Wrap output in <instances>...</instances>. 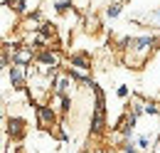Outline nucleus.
<instances>
[{
    "label": "nucleus",
    "instance_id": "1",
    "mask_svg": "<svg viewBox=\"0 0 160 153\" xmlns=\"http://www.w3.org/2000/svg\"><path fill=\"white\" fill-rule=\"evenodd\" d=\"M118 50L123 52V64L128 69H143L153 52L160 50V35H138V37H121Z\"/></svg>",
    "mask_w": 160,
    "mask_h": 153
},
{
    "label": "nucleus",
    "instance_id": "2",
    "mask_svg": "<svg viewBox=\"0 0 160 153\" xmlns=\"http://www.w3.org/2000/svg\"><path fill=\"white\" fill-rule=\"evenodd\" d=\"M32 106H35V116H37V126H40V129H47V131L52 129V131H54V129L59 126V111H57L52 104L35 101Z\"/></svg>",
    "mask_w": 160,
    "mask_h": 153
},
{
    "label": "nucleus",
    "instance_id": "3",
    "mask_svg": "<svg viewBox=\"0 0 160 153\" xmlns=\"http://www.w3.org/2000/svg\"><path fill=\"white\" fill-rule=\"evenodd\" d=\"M5 42H8V40H5ZM8 45H10V42H8ZM10 50H12V64H18V67H25V69H30V67L35 64V57H37V52H35L32 47L12 42V45H10Z\"/></svg>",
    "mask_w": 160,
    "mask_h": 153
},
{
    "label": "nucleus",
    "instance_id": "4",
    "mask_svg": "<svg viewBox=\"0 0 160 153\" xmlns=\"http://www.w3.org/2000/svg\"><path fill=\"white\" fill-rule=\"evenodd\" d=\"M27 134V121L22 119V116H5V136L10 138V141H22Z\"/></svg>",
    "mask_w": 160,
    "mask_h": 153
},
{
    "label": "nucleus",
    "instance_id": "5",
    "mask_svg": "<svg viewBox=\"0 0 160 153\" xmlns=\"http://www.w3.org/2000/svg\"><path fill=\"white\" fill-rule=\"evenodd\" d=\"M8 79H10L12 92H30V87H27V84H30V69L12 64V67L8 69Z\"/></svg>",
    "mask_w": 160,
    "mask_h": 153
},
{
    "label": "nucleus",
    "instance_id": "6",
    "mask_svg": "<svg viewBox=\"0 0 160 153\" xmlns=\"http://www.w3.org/2000/svg\"><path fill=\"white\" fill-rule=\"evenodd\" d=\"M67 62H69V67H77L81 72H91V52H89V50L72 52V55L67 57Z\"/></svg>",
    "mask_w": 160,
    "mask_h": 153
},
{
    "label": "nucleus",
    "instance_id": "7",
    "mask_svg": "<svg viewBox=\"0 0 160 153\" xmlns=\"http://www.w3.org/2000/svg\"><path fill=\"white\" fill-rule=\"evenodd\" d=\"M136 124H138V119H136V116H131L128 111H126V114H123V119L116 124V134H118L121 138H131V136H133V131H136Z\"/></svg>",
    "mask_w": 160,
    "mask_h": 153
},
{
    "label": "nucleus",
    "instance_id": "8",
    "mask_svg": "<svg viewBox=\"0 0 160 153\" xmlns=\"http://www.w3.org/2000/svg\"><path fill=\"white\" fill-rule=\"evenodd\" d=\"M103 131H106V111H94L91 114V129H89V134L101 136Z\"/></svg>",
    "mask_w": 160,
    "mask_h": 153
},
{
    "label": "nucleus",
    "instance_id": "9",
    "mask_svg": "<svg viewBox=\"0 0 160 153\" xmlns=\"http://www.w3.org/2000/svg\"><path fill=\"white\" fill-rule=\"evenodd\" d=\"M126 106H128V114L136 116V119H140V116L145 114V99L143 96H131Z\"/></svg>",
    "mask_w": 160,
    "mask_h": 153
},
{
    "label": "nucleus",
    "instance_id": "10",
    "mask_svg": "<svg viewBox=\"0 0 160 153\" xmlns=\"http://www.w3.org/2000/svg\"><path fill=\"white\" fill-rule=\"evenodd\" d=\"M64 72L72 76V82H79V84H89V87H91V82H94V79H91V72H81L77 67H69V64H67Z\"/></svg>",
    "mask_w": 160,
    "mask_h": 153
},
{
    "label": "nucleus",
    "instance_id": "11",
    "mask_svg": "<svg viewBox=\"0 0 160 153\" xmlns=\"http://www.w3.org/2000/svg\"><path fill=\"white\" fill-rule=\"evenodd\" d=\"M91 92H94V111H106V94L96 82H91Z\"/></svg>",
    "mask_w": 160,
    "mask_h": 153
},
{
    "label": "nucleus",
    "instance_id": "12",
    "mask_svg": "<svg viewBox=\"0 0 160 153\" xmlns=\"http://www.w3.org/2000/svg\"><path fill=\"white\" fill-rule=\"evenodd\" d=\"M37 32H40L49 45H52V42L57 40V25H54V22H49V20H44V22L40 25V30H37Z\"/></svg>",
    "mask_w": 160,
    "mask_h": 153
},
{
    "label": "nucleus",
    "instance_id": "13",
    "mask_svg": "<svg viewBox=\"0 0 160 153\" xmlns=\"http://www.w3.org/2000/svg\"><path fill=\"white\" fill-rule=\"evenodd\" d=\"M123 5H126V0H113V3H108L106 10H103V15L108 20H116L121 13H123Z\"/></svg>",
    "mask_w": 160,
    "mask_h": 153
},
{
    "label": "nucleus",
    "instance_id": "14",
    "mask_svg": "<svg viewBox=\"0 0 160 153\" xmlns=\"http://www.w3.org/2000/svg\"><path fill=\"white\" fill-rule=\"evenodd\" d=\"M116 148H118L121 153H143V151L138 148V143H136L133 138H126V141H121Z\"/></svg>",
    "mask_w": 160,
    "mask_h": 153
},
{
    "label": "nucleus",
    "instance_id": "15",
    "mask_svg": "<svg viewBox=\"0 0 160 153\" xmlns=\"http://www.w3.org/2000/svg\"><path fill=\"white\" fill-rule=\"evenodd\" d=\"M49 99H57V101H59V106H57L59 116L69 114V109H72V99H69V94H67V96H49Z\"/></svg>",
    "mask_w": 160,
    "mask_h": 153
},
{
    "label": "nucleus",
    "instance_id": "16",
    "mask_svg": "<svg viewBox=\"0 0 160 153\" xmlns=\"http://www.w3.org/2000/svg\"><path fill=\"white\" fill-rule=\"evenodd\" d=\"M54 13H57V15L74 13V3H72V0H57V3H54Z\"/></svg>",
    "mask_w": 160,
    "mask_h": 153
},
{
    "label": "nucleus",
    "instance_id": "17",
    "mask_svg": "<svg viewBox=\"0 0 160 153\" xmlns=\"http://www.w3.org/2000/svg\"><path fill=\"white\" fill-rule=\"evenodd\" d=\"M136 143H138L140 151H150V148H153V136L150 134H140L138 138H136Z\"/></svg>",
    "mask_w": 160,
    "mask_h": 153
},
{
    "label": "nucleus",
    "instance_id": "18",
    "mask_svg": "<svg viewBox=\"0 0 160 153\" xmlns=\"http://www.w3.org/2000/svg\"><path fill=\"white\" fill-rule=\"evenodd\" d=\"M84 25H86L89 32H99V30H101V22H99L96 15H86V18H84Z\"/></svg>",
    "mask_w": 160,
    "mask_h": 153
},
{
    "label": "nucleus",
    "instance_id": "19",
    "mask_svg": "<svg viewBox=\"0 0 160 153\" xmlns=\"http://www.w3.org/2000/svg\"><path fill=\"white\" fill-rule=\"evenodd\" d=\"M116 96L128 101V99H131V87H128V84H118V89H116Z\"/></svg>",
    "mask_w": 160,
    "mask_h": 153
},
{
    "label": "nucleus",
    "instance_id": "20",
    "mask_svg": "<svg viewBox=\"0 0 160 153\" xmlns=\"http://www.w3.org/2000/svg\"><path fill=\"white\" fill-rule=\"evenodd\" d=\"M145 114H148V116H158L160 114V106L155 104V101H145Z\"/></svg>",
    "mask_w": 160,
    "mask_h": 153
},
{
    "label": "nucleus",
    "instance_id": "21",
    "mask_svg": "<svg viewBox=\"0 0 160 153\" xmlns=\"http://www.w3.org/2000/svg\"><path fill=\"white\" fill-rule=\"evenodd\" d=\"M77 153H86V151H77Z\"/></svg>",
    "mask_w": 160,
    "mask_h": 153
}]
</instances>
